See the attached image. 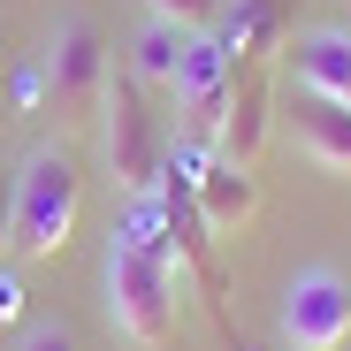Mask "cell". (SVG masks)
<instances>
[{
	"instance_id": "obj_15",
	"label": "cell",
	"mask_w": 351,
	"mask_h": 351,
	"mask_svg": "<svg viewBox=\"0 0 351 351\" xmlns=\"http://www.w3.org/2000/svg\"><path fill=\"white\" fill-rule=\"evenodd\" d=\"M23 351H77V336L53 321V328H31V336H23Z\"/></svg>"
},
{
	"instance_id": "obj_13",
	"label": "cell",
	"mask_w": 351,
	"mask_h": 351,
	"mask_svg": "<svg viewBox=\"0 0 351 351\" xmlns=\"http://www.w3.org/2000/svg\"><path fill=\"white\" fill-rule=\"evenodd\" d=\"M184 38L191 31H176V23H160V16H145V31H138V84H176V62H184Z\"/></svg>"
},
{
	"instance_id": "obj_5",
	"label": "cell",
	"mask_w": 351,
	"mask_h": 351,
	"mask_svg": "<svg viewBox=\"0 0 351 351\" xmlns=\"http://www.w3.org/2000/svg\"><path fill=\"white\" fill-rule=\"evenodd\" d=\"M351 336V290L336 267H306L282 290V343L290 351H343Z\"/></svg>"
},
{
	"instance_id": "obj_12",
	"label": "cell",
	"mask_w": 351,
	"mask_h": 351,
	"mask_svg": "<svg viewBox=\"0 0 351 351\" xmlns=\"http://www.w3.org/2000/svg\"><path fill=\"white\" fill-rule=\"evenodd\" d=\"M123 245H138V252H153V260H168L176 275H184V260H176V221H168V206H160V191H145L138 206H130V221L114 229Z\"/></svg>"
},
{
	"instance_id": "obj_6",
	"label": "cell",
	"mask_w": 351,
	"mask_h": 351,
	"mask_svg": "<svg viewBox=\"0 0 351 351\" xmlns=\"http://www.w3.org/2000/svg\"><path fill=\"white\" fill-rule=\"evenodd\" d=\"M176 107L191 114V130L221 138V114H229V92H237V69H229V46L214 31H191L184 38V62H176Z\"/></svg>"
},
{
	"instance_id": "obj_11",
	"label": "cell",
	"mask_w": 351,
	"mask_h": 351,
	"mask_svg": "<svg viewBox=\"0 0 351 351\" xmlns=\"http://www.w3.org/2000/svg\"><path fill=\"white\" fill-rule=\"evenodd\" d=\"M229 46V69H252V62H275V38H282V8L275 0H245L237 16H221L214 31Z\"/></svg>"
},
{
	"instance_id": "obj_9",
	"label": "cell",
	"mask_w": 351,
	"mask_h": 351,
	"mask_svg": "<svg viewBox=\"0 0 351 351\" xmlns=\"http://www.w3.org/2000/svg\"><path fill=\"white\" fill-rule=\"evenodd\" d=\"M290 130H298V153H306V160L351 176V107H343V99L298 84V99H290Z\"/></svg>"
},
{
	"instance_id": "obj_18",
	"label": "cell",
	"mask_w": 351,
	"mask_h": 351,
	"mask_svg": "<svg viewBox=\"0 0 351 351\" xmlns=\"http://www.w3.org/2000/svg\"><path fill=\"white\" fill-rule=\"evenodd\" d=\"M0 84H8V62H0Z\"/></svg>"
},
{
	"instance_id": "obj_14",
	"label": "cell",
	"mask_w": 351,
	"mask_h": 351,
	"mask_svg": "<svg viewBox=\"0 0 351 351\" xmlns=\"http://www.w3.org/2000/svg\"><path fill=\"white\" fill-rule=\"evenodd\" d=\"M145 16H160L176 31H214L221 23V0H145Z\"/></svg>"
},
{
	"instance_id": "obj_1",
	"label": "cell",
	"mask_w": 351,
	"mask_h": 351,
	"mask_svg": "<svg viewBox=\"0 0 351 351\" xmlns=\"http://www.w3.org/2000/svg\"><path fill=\"white\" fill-rule=\"evenodd\" d=\"M77 214H84L77 153L69 145H38L16 168V237H8V252L16 260H53V252L77 237Z\"/></svg>"
},
{
	"instance_id": "obj_4",
	"label": "cell",
	"mask_w": 351,
	"mask_h": 351,
	"mask_svg": "<svg viewBox=\"0 0 351 351\" xmlns=\"http://www.w3.org/2000/svg\"><path fill=\"white\" fill-rule=\"evenodd\" d=\"M38 84H46V99H53V123H84V114H99V92H107V53H99L92 16H62V23H53Z\"/></svg>"
},
{
	"instance_id": "obj_17",
	"label": "cell",
	"mask_w": 351,
	"mask_h": 351,
	"mask_svg": "<svg viewBox=\"0 0 351 351\" xmlns=\"http://www.w3.org/2000/svg\"><path fill=\"white\" fill-rule=\"evenodd\" d=\"M16 313H23V282L0 267V321H16Z\"/></svg>"
},
{
	"instance_id": "obj_7",
	"label": "cell",
	"mask_w": 351,
	"mask_h": 351,
	"mask_svg": "<svg viewBox=\"0 0 351 351\" xmlns=\"http://www.w3.org/2000/svg\"><path fill=\"white\" fill-rule=\"evenodd\" d=\"M267 107H275V77H267V62L237 69V92H229V114H221V160L260 168V145H267Z\"/></svg>"
},
{
	"instance_id": "obj_8",
	"label": "cell",
	"mask_w": 351,
	"mask_h": 351,
	"mask_svg": "<svg viewBox=\"0 0 351 351\" xmlns=\"http://www.w3.org/2000/svg\"><path fill=\"white\" fill-rule=\"evenodd\" d=\"M191 199H199L206 229L221 237V229H245V221L260 214V176L214 153V160H199V168H191Z\"/></svg>"
},
{
	"instance_id": "obj_3",
	"label": "cell",
	"mask_w": 351,
	"mask_h": 351,
	"mask_svg": "<svg viewBox=\"0 0 351 351\" xmlns=\"http://www.w3.org/2000/svg\"><path fill=\"white\" fill-rule=\"evenodd\" d=\"M99 138H107V168L130 199H145L160 184V123L145 114V92L138 77H114L107 69V92H99Z\"/></svg>"
},
{
	"instance_id": "obj_10",
	"label": "cell",
	"mask_w": 351,
	"mask_h": 351,
	"mask_svg": "<svg viewBox=\"0 0 351 351\" xmlns=\"http://www.w3.org/2000/svg\"><path fill=\"white\" fill-rule=\"evenodd\" d=\"M282 53H290V77L306 92H328L351 107V31L321 23V31H298V46H282Z\"/></svg>"
},
{
	"instance_id": "obj_2",
	"label": "cell",
	"mask_w": 351,
	"mask_h": 351,
	"mask_svg": "<svg viewBox=\"0 0 351 351\" xmlns=\"http://www.w3.org/2000/svg\"><path fill=\"white\" fill-rule=\"evenodd\" d=\"M107 321L114 336H130L138 351H168L176 343V290H184V275H176L168 260L107 237Z\"/></svg>"
},
{
	"instance_id": "obj_16",
	"label": "cell",
	"mask_w": 351,
	"mask_h": 351,
	"mask_svg": "<svg viewBox=\"0 0 351 351\" xmlns=\"http://www.w3.org/2000/svg\"><path fill=\"white\" fill-rule=\"evenodd\" d=\"M16 237V176H0V252H8Z\"/></svg>"
}]
</instances>
